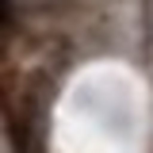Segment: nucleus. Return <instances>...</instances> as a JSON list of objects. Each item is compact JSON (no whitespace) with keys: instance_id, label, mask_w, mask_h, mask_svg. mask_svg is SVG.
<instances>
[{"instance_id":"1","label":"nucleus","mask_w":153,"mask_h":153,"mask_svg":"<svg viewBox=\"0 0 153 153\" xmlns=\"http://www.w3.org/2000/svg\"><path fill=\"white\" fill-rule=\"evenodd\" d=\"M8 23V0H0V27Z\"/></svg>"}]
</instances>
